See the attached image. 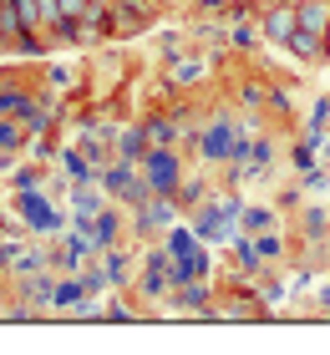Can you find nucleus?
I'll use <instances>...</instances> for the list:
<instances>
[{"label": "nucleus", "instance_id": "nucleus-19", "mask_svg": "<svg viewBox=\"0 0 330 355\" xmlns=\"http://www.w3.org/2000/svg\"><path fill=\"white\" fill-rule=\"evenodd\" d=\"M229 36H234V46H254V41H259V36H254V26H244V21L229 31Z\"/></svg>", "mask_w": 330, "mask_h": 355}, {"label": "nucleus", "instance_id": "nucleus-17", "mask_svg": "<svg viewBox=\"0 0 330 355\" xmlns=\"http://www.w3.org/2000/svg\"><path fill=\"white\" fill-rule=\"evenodd\" d=\"M305 234L310 239H325L330 229H325V214H320V208H310V214H305Z\"/></svg>", "mask_w": 330, "mask_h": 355}, {"label": "nucleus", "instance_id": "nucleus-1", "mask_svg": "<svg viewBox=\"0 0 330 355\" xmlns=\"http://www.w3.org/2000/svg\"><path fill=\"white\" fill-rule=\"evenodd\" d=\"M142 178L153 183V193H178V183H183V168H178V153L173 148H147L142 153Z\"/></svg>", "mask_w": 330, "mask_h": 355}, {"label": "nucleus", "instance_id": "nucleus-9", "mask_svg": "<svg viewBox=\"0 0 330 355\" xmlns=\"http://www.w3.org/2000/svg\"><path fill=\"white\" fill-rule=\"evenodd\" d=\"M97 259H102V269H107L112 289H127V284H132V279H127V274H132V254H127L122 244H112L107 254H97Z\"/></svg>", "mask_w": 330, "mask_h": 355}, {"label": "nucleus", "instance_id": "nucleus-6", "mask_svg": "<svg viewBox=\"0 0 330 355\" xmlns=\"http://www.w3.org/2000/svg\"><path fill=\"white\" fill-rule=\"evenodd\" d=\"M122 229H127V218H122V208H102V214L92 218V244H97V254H107L112 244H122Z\"/></svg>", "mask_w": 330, "mask_h": 355}, {"label": "nucleus", "instance_id": "nucleus-3", "mask_svg": "<svg viewBox=\"0 0 330 355\" xmlns=\"http://www.w3.org/2000/svg\"><path fill=\"white\" fill-rule=\"evenodd\" d=\"M6 274L10 279H26V274H41V269H51V249H41V244H15L6 259Z\"/></svg>", "mask_w": 330, "mask_h": 355}, {"label": "nucleus", "instance_id": "nucleus-5", "mask_svg": "<svg viewBox=\"0 0 330 355\" xmlns=\"http://www.w3.org/2000/svg\"><path fill=\"white\" fill-rule=\"evenodd\" d=\"M107 198H112V193H107L102 183H97V178L76 183V188H72V218H87V223H92V218L107 208Z\"/></svg>", "mask_w": 330, "mask_h": 355}, {"label": "nucleus", "instance_id": "nucleus-2", "mask_svg": "<svg viewBox=\"0 0 330 355\" xmlns=\"http://www.w3.org/2000/svg\"><path fill=\"white\" fill-rule=\"evenodd\" d=\"M259 31H264L274 46H285L295 31H300V10H295V0H270V10L259 15Z\"/></svg>", "mask_w": 330, "mask_h": 355}, {"label": "nucleus", "instance_id": "nucleus-16", "mask_svg": "<svg viewBox=\"0 0 330 355\" xmlns=\"http://www.w3.org/2000/svg\"><path fill=\"white\" fill-rule=\"evenodd\" d=\"M173 198L183 203V208H198V203H204V178H188V183H178Z\"/></svg>", "mask_w": 330, "mask_h": 355}, {"label": "nucleus", "instance_id": "nucleus-15", "mask_svg": "<svg viewBox=\"0 0 330 355\" xmlns=\"http://www.w3.org/2000/svg\"><path fill=\"white\" fill-rule=\"evenodd\" d=\"M21 142H26V132H21L15 122H6V117H0V157H10L15 148H21Z\"/></svg>", "mask_w": 330, "mask_h": 355}, {"label": "nucleus", "instance_id": "nucleus-13", "mask_svg": "<svg viewBox=\"0 0 330 355\" xmlns=\"http://www.w3.org/2000/svg\"><path fill=\"white\" fill-rule=\"evenodd\" d=\"M168 304H173V310H204V304H208V289L188 279V289H178V295H168Z\"/></svg>", "mask_w": 330, "mask_h": 355}, {"label": "nucleus", "instance_id": "nucleus-18", "mask_svg": "<svg viewBox=\"0 0 330 355\" xmlns=\"http://www.w3.org/2000/svg\"><path fill=\"white\" fill-rule=\"evenodd\" d=\"M239 102L259 112V107H264V87H259V82H244V92H239Z\"/></svg>", "mask_w": 330, "mask_h": 355}, {"label": "nucleus", "instance_id": "nucleus-22", "mask_svg": "<svg viewBox=\"0 0 330 355\" xmlns=\"http://www.w3.org/2000/svg\"><path fill=\"white\" fill-rule=\"evenodd\" d=\"M325 56H330V31H325Z\"/></svg>", "mask_w": 330, "mask_h": 355}, {"label": "nucleus", "instance_id": "nucleus-14", "mask_svg": "<svg viewBox=\"0 0 330 355\" xmlns=\"http://www.w3.org/2000/svg\"><path fill=\"white\" fill-rule=\"evenodd\" d=\"M254 254H259L264 264H270V259H279V254H285V234H274V229L254 234Z\"/></svg>", "mask_w": 330, "mask_h": 355}, {"label": "nucleus", "instance_id": "nucleus-12", "mask_svg": "<svg viewBox=\"0 0 330 355\" xmlns=\"http://www.w3.org/2000/svg\"><path fill=\"white\" fill-rule=\"evenodd\" d=\"M239 229L244 234H264V229H274V208H239Z\"/></svg>", "mask_w": 330, "mask_h": 355}, {"label": "nucleus", "instance_id": "nucleus-7", "mask_svg": "<svg viewBox=\"0 0 330 355\" xmlns=\"http://www.w3.org/2000/svg\"><path fill=\"white\" fill-rule=\"evenodd\" d=\"M295 10H300V31H305V36L325 41V31H330V0H295Z\"/></svg>", "mask_w": 330, "mask_h": 355}, {"label": "nucleus", "instance_id": "nucleus-4", "mask_svg": "<svg viewBox=\"0 0 330 355\" xmlns=\"http://www.w3.org/2000/svg\"><path fill=\"white\" fill-rule=\"evenodd\" d=\"M234 142H239V127L229 117H219L204 132V157H208V163H229V157H234Z\"/></svg>", "mask_w": 330, "mask_h": 355}, {"label": "nucleus", "instance_id": "nucleus-20", "mask_svg": "<svg viewBox=\"0 0 330 355\" xmlns=\"http://www.w3.org/2000/svg\"><path fill=\"white\" fill-rule=\"evenodd\" d=\"M107 320H132V310H127V300H107Z\"/></svg>", "mask_w": 330, "mask_h": 355}, {"label": "nucleus", "instance_id": "nucleus-10", "mask_svg": "<svg viewBox=\"0 0 330 355\" xmlns=\"http://www.w3.org/2000/svg\"><path fill=\"white\" fill-rule=\"evenodd\" d=\"M153 148V142H147V127L138 122V127H127V132L117 137V157H132V163H142V153Z\"/></svg>", "mask_w": 330, "mask_h": 355}, {"label": "nucleus", "instance_id": "nucleus-21", "mask_svg": "<svg viewBox=\"0 0 330 355\" xmlns=\"http://www.w3.org/2000/svg\"><path fill=\"white\" fill-rule=\"evenodd\" d=\"M229 6H244V10H249V6H254V0H229Z\"/></svg>", "mask_w": 330, "mask_h": 355}, {"label": "nucleus", "instance_id": "nucleus-11", "mask_svg": "<svg viewBox=\"0 0 330 355\" xmlns=\"http://www.w3.org/2000/svg\"><path fill=\"white\" fill-rule=\"evenodd\" d=\"M142 127H147V142H153V148H173L178 142V122L173 117H147Z\"/></svg>", "mask_w": 330, "mask_h": 355}, {"label": "nucleus", "instance_id": "nucleus-8", "mask_svg": "<svg viewBox=\"0 0 330 355\" xmlns=\"http://www.w3.org/2000/svg\"><path fill=\"white\" fill-rule=\"evenodd\" d=\"M213 71L208 56H173V87H198Z\"/></svg>", "mask_w": 330, "mask_h": 355}, {"label": "nucleus", "instance_id": "nucleus-23", "mask_svg": "<svg viewBox=\"0 0 330 355\" xmlns=\"http://www.w3.org/2000/svg\"><path fill=\"white\" fill-rule=\"evenodd\" d=\"M325 254H330V234H325Z\"/></svg>", "mask_w": 330, "mask_h": 355}]
</instances>
